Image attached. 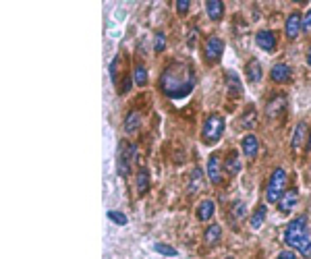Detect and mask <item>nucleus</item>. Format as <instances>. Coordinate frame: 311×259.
<instances>
[{"instance_id":"nucleus-1","label":"nucleus","mask_w":311,"mask_h":259,"mask_svg":"<svg viewBox=\"0 0 311 259\" xmlns=\"http://www.w3.org/2000/svg\"><path fill=\"white\" fill-rule=\"evenodd\" d=\"M195 87V70L187 62H170L160 75V89L170 100H183Z\"/></svg>"},{"instance_id":"nucleus-2","label":"nucleus","mask_w":311,"mask_h":259,"mask_svg":"<svg viewBox=\"0 0 311 259\" xmlns=\"http://www.w3.org/2000/svg\"><path fill=\"white\" fill-rule=\"evenodd\" d=\"M307 216H297L284 230V242L293 251H299L303 257H311V237L307 228Z\"/></svg>"},{"instance_id":"nucleus-3","label":"nucleus","mask_w":311,"mask_h":259,"mask_svg":"<svg viewBox=\"0 0 311 259\" xmlns=\"http://www.w3.org/2000/svg\"><path fill=\"white\" fill-rule=\"evenodd\" d=\"M224 131H226V121L220 114H209L204 122V129H201V141L206 145H214L222 139Z\"/></svg>"},{"instance_id":"nucleus-4","label":"nucleus","mask_w":311,"mask_h":259,"mask_svg":"<svg viewBox=\"0 0 311 259\" xmlns=\"http://www.w3.org/2000/svg\"><path fill=\"white\" fill-rule=\"evenodd\" d=\"M139 162V150L135 143H121L119 155H116V172L119 176H129L131 164Z\"/></svg>"},{"instance_id":"nucleus-5","label":"nucleus","mask_w":311,"mask_h":259,"mask_svg":"<svg viewBox=\"0 0 311 259\" xmlns=\"http://www.w3.org/2000/svg\"><path fill=\"white\" fill-rule=\"evenodd\" d=\"M286 193V172L284 168H274L270 174L268 187H266V201L268 203H278Z\"/></svg>"},{"instance_id":"nucleus-6","label":"nucleus","mask_w":311,"mask_h":259,"mask_svg":"<svg viewBox=\"0 0 311 259\" xmlns=\"http://www.w3.org/2000/svg\"><path fill=\"white\" fill-rule=\"evenodd\" d=\"M286 106H289V100H286L284 93H278V96H274V98H272L268 104H266V116H268V121H278L280 116L284 114Z\"/></svg>"},{"instance_id":"nucleus-7","label":"nucleus","mask_w":311,"mask_h":259,"mask_svg":"<svg viewBox=\"0 0 311 259\" xmlns=\"http://www.w3.org/2000/svg\"><path fill=\"white\" fill-rule=\"evenodd\" d=\"M222 52H224V42L220 40V37H207V42H206V58L209 62H216V60H220L222 56Z\"/></svg>"},{"instance_id":"nucleus-8","label":"nucleus","mask_w":311,"mask_h":259,"mask_svg":"<svg viewBox=\"0 0 311 259\" xmlns=\"http://www.w3.org/2000/svg\"><path fill=\"white\" fill-rule=\"evenodd\" d=\"M207 178L214 185H222V162L218 154H212L207 160Z\"/></svg>"},{"instance_id":"nucleus-9","label":"nucleus","mask_w":311,"mask_h":259,"mask_svg":"<svg viewBox=\"0 0 311 259\" xmlns=\"http://www.w3.org/2000/svg\"><path fill=\"white\" fill-rule=\"evenodd\" d=\"M255 42H258V46L261 50L266 52H274L276 50V34L270 29H261L258 31V35H255Z\"/></svg>"},{"instance_id":"nucleus-10","label":"nucleus","mask_w":311,"mask_h":259,"mask_svg":"<svg viewBox=\"0 0 311 259\" xmlns=\"http://www.w3.org/2000/svg\"><path fill=\"white\" fill-rule=\"evenodd\" d=\"M284 31H286V37L294 40L301 31H303V17L299 13H293L289 19H286V25H284Z\"/></svg>"},{"instance_id":"nucleus-11","label":"nucleus","mask_w":311,"mask_h":259,"mask_svg":"<svg viewBox=\"0 0 311 259\" xmlns=\"http://www.w3.org/2000/svg\"><path fill=\"white\" fill-rule=\"evenodd\" d=\"M297 203H299V193L294 191V189H289V191L282 195V199L278 201L280 214H291V209L297 206Z\"/></svg>"},{"instance_id":"nucleus-12","label":"nucleus","mask_w":311,"mask_h":259,"mask_svg":"<svg viewBox=\"0 0 311 259\" xmlns=\"http://www.w3.org/2000/svg\"><path fill=\"white\" fill-rule=\"evenodd\" d=\"M291 67L289 65H284V62H278V65L272 67L270 70V77H272V81L274 83H286L291 79Z\"/></svg>"},{"instance_id":"nucleus-13","label":"nucleus","mask_w":311,"mask_h":259,"mask_svg":"<svg viewBox=\"0 0 311 259\" xmlns=\"http://www.w3.org/2000/svg\"><path fill=\"white\" fill-rule=\"evenodd\" d=\"M141 127V114L137 112V110H131V112L124 116V133L127 135H133V133L139 131Z\"/></svg>"},{"instance_id":"nucleus-14","label":"nucleus","mask_w":311,"mask_h":259,"mask_svg":"<svg viewBox=\"0 0 311 259\" xmlns=\"http://www.w3.org/2000/svg\"><path fill=\"white\" fill-rule=\"evenodd\" d=\"M245 75L249 83H259L261 81V65L258 62V58H251L245 65Z\"/></svg>"},{"instance_id":"nucleus-15","label":"nucleus","mask_w":311,"mask_h":259,"mask_svg":"<svg viewBox=\"0 0 311 259\" xmlns=\"http://www.w3.org/2000/svg\"><path fill=\"white\" fill-rule=\"evenodd\" d=\"M226 89L232 98H237L243 93V85H241V77L235 73V70H228L226 73Z\"/></svg>"},{"instance_id":"nucleus-16","label":"nucleus","mask_w":311,"mask_h":259,"mask_svg":"<svg viewBox=\"0 0 311 259\" xmlns=\"http://www.w3.org/2000/svg\"><path fill=\"white\" fill-rule=\"evenodd\" d=\"M258 152H259V139L249 133V135L243 137V154L247 155V158H255Z\"/></svg>"},{"instance_id":"nucleus-17","label":"nucleus","mask_w":311,"mask_h":259,"mask_svg":"<svg viewBox=\"0 0 311 259\" xmlns=\"http://www.w3.org/2000/svg\"><path fill=\"white\" fill-rule=\"evenodd\" d=\"M214 211H216V203L212 199L199 201V206H197V220H201V222H207V220L214 216Z\"/></svg>"},{"instance_id":"nucleus-18","label":"nucleus","mask_w":311,"mask_h":259,"mask_svg":"<svg viewBox=\"0 0 311 259\" xmlns=\"http://www.w3.org/2000/svg\"><path fill=\"white\" fill-rule=\"evenodd\" d=\"M206 13H207V17L212 21H220L222 15H224V2H220V0H207L206 2Z\"/></svg>"},{"instance_id":"nucleus-19","label":"nucleus","mask_w":311,"mask_h":259,"mask_svg":"<svg viewBox=\"0 0 311 259\" xmlns=\"http://www.w3.org/2000/svg\"><path fill=\"white\" fill-rule=\"evenodd\" d=\"M303 143L307 145V124H305V122H299L297 129H294V135H293V141H291V147H293V150H299Z\"/></svg>"},{"instance_id":"nucleus-20","label":"nucleus","mask_w":311,"mask_h":259,"mask_svg":"<svg viewBox=\"0 0 311 259\" xmlns=\"http://www.w3.org/2000/svg\"><path fill=\"white\" fill-rule=\"evenodd\" d=\"M255 124H258V110H255V106H247L243 116H241V127L253 129Z\"/></svg>"},{"instance_id":"nucleus-21","label":"nucleus","mask_w":311,"mask_h":259,"mask_svg":"<svg viewBox=\"0 0 311 259\" xmlns=\"http://www.w3.org/2000/svg\"><path fill=\"white\" fill-rule=\"evenodd\" d=\"M222 239V226L220 224H209L204 234V241L207 245H218V241Z\"/></svg>"},{"instance_id":"nucleus-22","label":"nucleus","mask_w":311,"mask_h":259,"mask_svg":"<svg viewBox=\"0 0 311 259\" xmlns=\"http://www.w3.org/2000/svg\"><path fill=\"white\" fill-rule=\"evenodd\" d=\"M224 170L228 172V174H239L241 170H243V164H241V158H239V154H235L232 152L228 158H226V162H224Z\"/></svg>"},{"instance_id":"nucleus-23","label":"nucleus","mask_w":311,"mask_h":259,"mask_svg":"<svg viewBox=\"0 0 311 259\" xmlns=\"http://www.w3.org/2000/svg\"><path fill=\"white\" fill-rule=\"evenodd\" d=\"M147 191H150V172H147V168H139V172H137V193L145 195Z\"/></svg>"},{"instance_id":"nucleus-24","label":"nucleus","mask_w":311,"mask_h":259,"mask_svg":"<svg viewBox=\"0 0 311 259\" xmlns=\"http://www.w3.org/2000/svg\"><path fill=\"white\" fill-rule=\"evenodd\" d=\"M266 216H268V207L261 203V206H258V209H255V214L251 216V228L259 230L263 226V222H266Z\"/></svg>"},{"instance_id":"nucleus-25","label":"nucleus","mask_w":311,"mask_h":259,"mask_svg":"<svg viewBox=\"0 0 311 259\" xmlns=\"http://www.w3.org/2000/svg\"><path fill=\"white\" fill-rule=\"evenodd\" d=\"M247 216V206L243 201H235L232 203V207H230V222H241Z\"/></svg>"},{"instance_id":"nucleus-26","label":"nucleus","mask_w":311,"mask_h":259,"mask_svg":"<svg viewBox=\"0 0 311 259\" xmlns=\"http://www.w3.org/2000/svg\"><path fill=\"white\" fill-rule=\"evenodd\" d=\"M133 81L135 85H139V87H145L147 85V70L143 65H137L135 70H133Z\"/></svg>"},{"instance_id":"nucleus-27","label":"nucleus","mask_w":311,"mask_h":259,"mask_svg":"<svg viewBox=\"0 0 311 259\" xmlns=\"http://www.w3.org/2000/svg\"><path fill=\"white\" fill-rule=\"evenodd\" d=\"M106 216H108V220H110V222H114L116 226H124V224L129 222V218L124 216L122 211H116V209H110Z\"/></svg>"},{"instance_id":"nucleus-28","label":"nucleus","mask_w":311,"mask_h":259,"mask_svg":"<svg viewBox=\"0 0 311 259\" xmlns=\"http://www.w3.org/2000/svg\"><path fill=\"white\" fill-rule=\"evenodd\" d=\"M154 251H158V253L164 255V257H176L178 255V251L174 247H168V245H164V242H156Z\"/></svg>"},{"instance_id":"nucleus-29","label":"nucleus","mask_w":311,"mask_h":259,"mask_svg":"<svg viewBox=\"0 0 311 259\" xmlns=\"http://www.w3.org/2000/svg\"><path fill=\"white\" fill-rule=\"evenodd\" d=\"M199 183H201V170L195 168V170H193V183L189 185V193H197Z\"/></svg>"},{"instance_id":"nucleus-30","label":"nucleus","mask_w":311,"mask_h":259,"mask_svg":"<svg viewBox=\"0 0 311 259\" xmlns=\"http://www.w3.org/2000/svg\"><path fill=\"white\" fill-rule=\"evenodd\" d=\"M154 48H156V52H164V48H166V37H164V34H156V42H154Z\"/></svg>"},{"instance_id":"nucleus-31","label":"nucleus","mask_w":311,"mask_h":259,"mask_svg":"<svg viewBox=\"0 0 311 259\" xmlns=\"http://www.w3.org/2000/svg\"><path fill=\"white\" fill-rule=\"evenodd\" d=\"M174 6H176V11H178V13L185 15L187 11L191 9V0H176V4H174Z\"/></svg>"},{"instance_id":"nucleus-32","label":"nucleus","mask_w":311,"mask_h":259,"mask_svg":"<svg viewBox=\"0 0 311 259\" xmlns=\"http://www.w3.org/2000/svg\"><path fill=\"white\" fill-rule=\"evenodd\" d=\"M276 259H297V255H294L293 249H284V251H280Z\"/></svg>"},{"instance_id":"nucleus-33","label":"nucleus","mask_w":311,"mask_h":259,"mask_svg":"<svg viewBox=\"0 0 311 259\" xmlns=\"http://www.w3.org/2000/svg\"><path fill=\"white\" fill-rule=\"evenodd\" d=\"M116 67H119V56L112 58V62H110V79H112V83H116Z\"/></svg>"},{"instance_id":"nucleus-34","label":"nucleus","mask_w":311,"mask_h":259,"mask_svg":"<svg viewBox=\"0 0 311 259\" xmlns=\"http://www.w3.org/2000/svg\"><path fill=\"white\" fill-rule=\"evenodd\" d=\"M303 31H307V34L311 31V11L305 15V19H303Z\"/></svg>"},{"instance_id":"nucleus-35","label":"nucleus","mask_w":311,"mask_h":259,"mask_svg":"<svg viewBox=\"0 0 311 259\" xmlns=\"http://www.w3.org/2000/svg\"><path fill=\"white\" fill-rule=\"evenodd\" d=\"M305 147H307V152H311V131H309V137H307V145Z\"/></svg>"},{"instance_id":"nucleus-36","label":"nucleus","mask_w":311,"mask_h":259,"mask_svg":"<svg viewBox=\"0 0 311 259\" xmlns=\"http://www.w3.org/2000/svg\"><path fill=\"white\" fill-rule=\"evenodd\" d=\"M305 60H307V65L311 67V46H309V50H307V58Z\"/></svg>"},{"instance_id":"nucleus-37","label":"nucleus","mask_w":311,"mask_h":259,"mask_svg":"<svg viewBox=\"0 0 311 259\" xmlns=\"http://www.w3.org/2000/svg\"><path fill=\"white\" fill-rule=\"evenodd\" d=\"M226 259H235V257H226Z\"/></svg>"}]
</instances>
